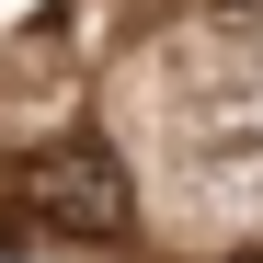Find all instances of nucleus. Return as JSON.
I'll list each match as a JSON object with an SVG mask.
<instances>
[{
	"mask_svg": "<svg viewBox=\"0 0 263 263\" xmlns=\"http://www.w3.org/2000/svg\"><path fill=\"white\" fill-rule=\"evenodd\" d=\"M0 195H12L34 229H58V240H115L126 217H138V183H126V160L92 138V126H58V138L12 149Z\"/></svg>",
	"mask_w": 263,
	"mask_h": 263,
	"instance_id": "obj_1",
	"label": "nucleus"
},
{
	"mask_svg": "<svg viewBox=\"0 0 263 263\" xmlns=\"http://www.w3.org/2000/svg\"><path fill=\"white\" fill-rule=\"evenodd\" d=\"M229 263H263V240H240V252H229Z\"/></svg>",
	"mask_w": 263,
	"mask_h": 263,
	"instance_id": "obj_2",
	"label": "nucleus"
}]
</instances>
